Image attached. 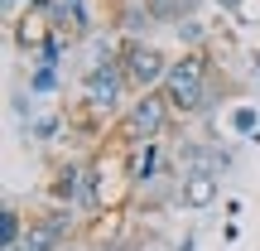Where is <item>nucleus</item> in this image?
<instances>
[{
  "instance_id": "nucleus-1",
  "label": "nucleus",
  "mask_w": 260,
  "mask_h": 251,
  "mask_svg": "<svg viewBox=\"0 0 260 251\" xmlns=\"http://www.w3.org/2000/svg\"><path fill=\"white\" fill-rule=\"evenodd\" d=\"M164 97H169V106L183 111V116L207 111V58L203 53H183L178 63H169Z\"/></svg>"
},
{
  "instance_id": "nucleus-2",
  "label": "nucleus",
  "mask_w": 260,
  "mask_h": 251,
  "mask_svg": "<svg viewBox=\"0 0 260 251\" xmlns=\"http://www.w3.org/2000/svg\"><path fill=\"white\" fill-rule=\"evenodd\" d=\"M121 63H125V77H130V87H140V92H154L159 82L169 77V58L159 53L154 44H125V53H121Z\"/></svg>"
},
{
  "instance_id": "nucleus-3",
  "label": "nucleus",
  "mask_w": 260,
  "mask_h": 251,
  "mask_svg": "<svg viewBox=\"0 0 260 251\" xmlns=\"http://www.w3.org/2000/svg\"><path fill=\"white\" fill-rule=\"evenodd\" d=\"M87 102L92 106H116V97H121V87H130V77H125V63L116 53H106L102 63L87 73Z\"/></svg>"
},
{
  "instance_id": "nucleus-4",
  "label": "nucleus",
  "mask_w": 260,
  "mask_h": 251,
  "mask_svg": "<svg viewBox=\"0 0 260 251\" xmlns=\"http://www.w3.org/2000/svg\"><path fill=\"white\" fill-rule=\"evenodd\" d=\"M169 97H159V92H145L135 106H130V116H125V126H130V135H140V140H154L159 130L169 126Z\"/></svg>"
},
{
  "instance_id": "nucleus-5",
  "label": "nucleus",
  "mask_w": 260,
  "mask_h": 251,
  "mask_svg": "<svg viewBox=\"0 0 260 251\" xmlns=\"http://www.w3.org/2000/svg\"><path fill=\"white\" fill-rule=\"evenodd\" d=\"M226 164H232V150L207 145V140H188L178 150V174H222Z\"/></svg>"
},
{
  "instance_id": "nucleus-6",
  "label": "nucleus",
  "mask_w": 260,
  "mask_h": 251,
  "mask_svg": "<svg viewBox=\"0 0 260 251\" xmlns=\"http://www.w3.org/2000/svg\"><path fill=\"white\" fill-rule=\"evenodd\" d=\"M174 198L183 208H193V213H203V208H212L222 198V174H178Z\"/></svg>"
},
{
  "instance_id": "nucleus-7",
  "label": "nucleus",
  "mask_w": 260,
  "mask_h": 251,
  "mask_svg": "<svg viewBox=\"0 0 260 251\" xmlns=\"http://www.w3.org/2000/svg\"><path fill=\"white\" fill-rule=\"evenodd\" d=\"M77 188H82V169H77V164L58 169V179H53V198H58V203H68V208H73Z\"/></svg>"
},
{
  "instance_id": "nucleus-8",
  "label": "nucleus",
  "mask_w": 260,
  "mask_h": 251,
  "mask_svg": "<svg viewBox=\"0 0 260 251\" xmlns=\"http://www.w3.org/2000/svg\"><path fill=\"white\" fill-rule=\"evenodd\" d=\"M24 217L15 213V208H5V213H0V246H19V237H24Z\"/></svg>"
},
{
  "instance_id": "nucleus-9",
  "label": "nucleus",
  "mask_w": 260,
  "mask_h": 251,
  "mask_svg": "<svg viewBox=\"0 0 260 251\" xmlns=\"http://www.w3.org/2000/svg\"><path fill=\"white\" fill-rule=\"evenodd\" d=\"M15 39H19V48H44V44H48V39H44V24H39L34 15H24V19L15 24Z\"/></svg>"
},
{
  "instance_id": "nucleus-10",
  "label": "nucleus",
  "mask_w": 260,
  "mask_h": 251,
  "mask_svg": "<svg viewBox=\"0 0 260 251\" xmlns=\"http://www.w3.org/2000/svg\"><path fill=\"white\" fill-rule=\"evenodd\" d=\"M39 222H44L48 232H53L58 242H63V237H73V208H48V213L39 217Z\"/></svg>"
},
{
  "instance_id": "nucleus-11",
  "label": "nucleus",
  "mask_w": 260,
  "mask_h": 251,
  "mask_svg": "<svg viewBox=\"0 0 260 251\" xmlns=\"http://www.w3.org/2000/svg\"><path fill=\"white\" fill-rule=\"evenodd\" d=\"M145 10L154 19H183V0H145Z\"/></svg>"
},
{
  "instance_id": "nucleus-12",
  "label": "nucleus",
  "mask_w": 260,
  "mask_h": 251,
  "mask_svg": "<svg viewBox=\"0 0 260 251\" xmlns=\"http://www.w3.org/2000/svg\"><path fill=\"white\" fill-rule=\"evenodd\" d=\"M154 169H159V145H145V155H140V164H135V179H140V184H149Z\"/></svg>"
},
{
  "instance_id": "nucleus-13",
  "label": "nucleus",
  "mask_w": 260,
  "mask_h": 251,
  "mask_svg": "<svg viewBox=\"0 0 260 251\" xmlns=\"http://www.w3.org/2000/svg\"><path fill=\"white\" fill-rule=\"evenodd\" d=\"M232 126L241 130V135H251V130H255V106H236V111H232Z\"/></svg>"
},
{
  "instance_id": "nucleus-14",
  "label": "nucleus",
  "mask_w": 260,
  "mask_h": 251,
  "mask_svg": "<svg viewBox=\"0 0 260 251\" xmlns=\"http://www.w3.org/2000/svg\"><path fill=\"white\" fill-rule=\"evenodd\" d=\"M178 39L183 44H203V24L198 19H178Z\"/></svg>"
},
{
  "instance_id": "nucleus-15",
  "label": "nucleus",
  "mask_w": 260,
  "mask_h": 251,
  "mask_svg": "<svg viewBox=\"0 0 260 251\" xmlns=\"http://www.w3.org/2000/svg\"><path fill=\"white\" fill-rule=\"evenodd\" d=\"M53 87V68H39L34 77H29V92H48Z\"/></svg>"
},
{
  "instance_id": "nucleus-16",
  "label": "nucleus",
  "mask_w": 260,
  "mask_h": 251,
  "mask_svg": "<svg viewBox=\"0 0 260 251\" xmlns=\"http://www.w3.org/2000/svg\"><path fill=\"white\" fill-rule=\"evenodd\" d=\"M217 5H222V10H241V0H217Z\"/></svg>"
},
{
  "instance_id": "nucleus-17",
  "label": "nucleus",
  "mask_w": 260,
  "mask_h": 251,
  "mask_svg": "<svg viewBox=\"0 0 260 251\" xmlns=\"http://www.w3.org/2000/svg\"><path fill=\"white\" fill-rule=\"evenodd\" d=\"M193 5H198V0H183V15H188V10H193Z\"/></svg>"
},
{
  "instance_id": "nucleus-18",
  "label": "nucleus",
  "mask_w": 260,
  "mask_h": 251,
  "mask_svg": "<svg viewBox=\"0 0 260 251\" xmlns=\"http://www.w3.org/2000/svg\"><path fill=\"white\" fill-rule=\"evenodd\" d=\"M5 251H24V246H5Z\"/></svg>"
}]
</instances>
